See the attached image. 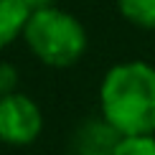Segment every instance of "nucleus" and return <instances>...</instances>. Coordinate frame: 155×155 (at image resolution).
Returning a JSON list of instances; mask_svg holds the SVG:
<instances>
[{
	"instance_id": "6",
	"label": "nucleus",
	"mask_w": 155,
	"mask_h": 155,
	"mask_svg": "<svg viewBox=\"0 0 155 155\" xmlns=\"http://www.w3.org/2000/svg\"><path fill=\"white\" fill-rule=\"evenodd\" d=\"M117 8L127 23L155 31V0H117Z\"/></svg>"
},
{
	"instance_id": "5",
	"label": "nucleus",
	"mask_w": 155,
	"mask_h": 155,
	"mask_svg": "<svg viewBox=\"0 0 155 155\" xmlns=\"http://www.w3.org/2000/svg\"><path fill=\"white\" fill-rule=\"evenodd\" d=\"M31 8L23 0H0V51H5L15 38H23Z\"/></svg>"
},
{
	"instance_id": "9",
	"label": "nucleus",
	"mask_w": 155,
	"mask_h": 155,
	"mask_svg": "<svg viewBox=\"0 0 155 155\" xmlns=\"http://www.w3.org/2000/svg\"><path fill=\"white\" fill-rule=\"evenodd\" d=\"M25 5H28L31 10H38V8H46V5H54L51 0H23Z\"/></svg>"
},
{
	"instance_id": "1",
	"label": "nucleus",
	"mask_w": 155,
	"mask_h": 155,
	"mask_svg": "<svg viewBox=\"0 0 155 155\" xmlns=\"http://www.w3.org/2000/svg\"><path fill=\"white\" fill-rule=\"evenodd\" d=\"M99 112L120 137L155 135V66L114 64L99 84Z\"/></svg>"
},
{
	"instance_id": "8",
	"label": "nucleus",
	"mask_w": 155,
	"mask_h": 155,
	"mask_svg": "<svg viewBox=\"0 0 155 155\" xmlns=\"http://www.w3.org/2000/svg\"><path fill=\"white\" fill-rule=\"evenodd\" d=\"M18 92V69L8 61H0V97Z\"/></svg>"
},
{
	"instance_id": "2",
	"label": "nucleus",
	"mask_w": 155,
	"mask_h": 155,
	"mask_svg": "<svg viewBox=\"0 0 155 155\" xmlns=\"http://www.w3.org/2000/svg\"><path fill=\"white\" fill-rule=\"evenodd\" d=\"M23 41L31 48V54L51 69L74 66L89 46V36L81 21L56 5L31 10Z\"/></svg>"
},
{
	"instance_id": "3",
	"label": "nucleus",
	"mask_w": 155,
	"mask_h": 155,
	"mask_svg": "<svg viewBox=\"0 0 155 155\" xmlns=\"http://www.w3.org/2000/svg\"><path fill=\"white\" fill-rule=\"evenodd\" d=\"M43 130L41 107L31 97L21 92H13L8 97H0V143L5 145H31Z\"/></svg>"
},
{
	"instance_id": "7",
	"label": "nucleus",
	"mask_w": 155,
	"mask_h": 155,
	"mask_svg": "<svg viewBox=\"0 0 155 155\" xmlns=\"http://www.w3.org/2000/svg\"><path fill=\"white\" fill-rule=\"evenodd\" d=\"M112 155H155V135H132L120 137Z\"/></svg>"
},
{
	"instance_id": "4",
	"label": "nucleus",
	"mask_w": 155,
	"mask_h": 155,
	"mask_svg": "<svg viewBox=\"0 0 155 155\" xmlns=\"http://www.w3.org/2000/svg\"><path fill=\"white\" fill-rule=\"evenodd\" d=\"M117 143H120V135L104 120H92V122H84L79 132L74 135L71 153L74 155H112Z\"/></svg>"
}]
</instances>
